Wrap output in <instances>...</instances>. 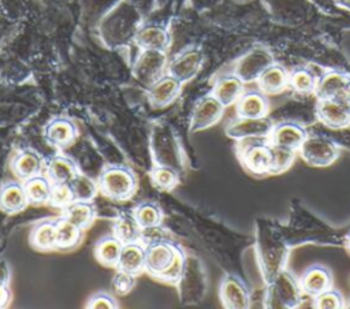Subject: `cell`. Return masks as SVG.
I'll return each instance as SVG.
<instances>
[{
    "mask_svg": "<svg viewBox=\"0 0 350 309\" xmlns=\"http://www.w3.org/2000/svg\"><path fill=\"white\" fill-rule=\"evenodd\" d=\"M14 172L23 179L38 175L42 171V160L33 150H23L18 153L12 160Z\"/></svg>",
    "mask_w": 350,
    "mask_h": 309,
    "instance_id": "484cf974",
    "label": "cell"
},
{
    "mask_svg": "<svg viewBox=\"0 0 350 309\" xmlns=\"http://www.w3.org/2000/svg\"><path fill=\"white\" fill-rule=\"evenodd\" d=\"M269 111V101L262 92L252 90L242 93L237 101V115L239 118H264Z\"/></svg>",
    "mask_w": 350,
    "mask_h": 309,
    "instance_id": "e0dca14e",
    "label": "cell"
},
{
    "mask_svg": "<svg viewBox=\"0 0 350 309\" xmlns=\"http://www.w3.org/2000/svg\"><path fill=\"white\" fill-rule=\"evenodd\" d=\"M145 260H146V246L142 242L134 241L123 243L119 260H118V269H123L131 273H138L145 269Z\"/></svg>",
    "mask_w": 350,
    "mask_h": 309,
    "instance_id": "ac0fdd59",
    "label": "cell"
},
{
    "mask_svg": "<svg viewBox=\"0 0 350 309\" xmlns=\"http://www.w3.org/2000/svg\"><path fill=\"white\" fill-rule=\"evenodd\" d=\"M82 234V228L68 221L66 217L56 220V241L57 247L67 249L78 243Z\"/></svg>",
    "mask_w": 350,
    "mask_h": 309,
    "instance_id": "4dcf8cb0",
    "label": "cell"
},
{
    "mask_svg": "<svg viewBox=\"0 0 350 309\" xmlns=\"http://www.w3.org/2000/svg\"><path fill=\"white\" fill-rule=\"evenodd\" d=\"M25 190L29 202L31 204H44L49 202L51 191H52V180L46 175H34L25 179Z\"/></svg>",
    "mask_w": 350,
    "mask_h": 309,
    "instance_id": "d4e9b609",
    "label": "cell"
},
{
    "mask_svg": "<svg viewBox=\"0 0 350 309\" xmlns=\"http://www.w3.org/2000/svg\"><path fill=\"white\" fill-rule=\"evenodd\" d=\"M313 306L319 309H340L345 308V299L339 291L329 288L314 297Z\"/></svg>",
    "mask_w": 350,
    "mask_h": 309,
    "instance_id": "f35d334b",
    "label": "cell"
},
{
    "mask_svg": "<svg viewBox=\"0 0 350 309\" xmlns=\"http://www.w3.org/2000/svg\"><path fill=\"white\" fill-rule=\"evenodd\" d=\"M86 308L88 309H112V308H116V302L108 294L98 293V294H94L88 301Z\"/></svg>",
    "mask_w": 350,
    "mask_h": 309,
    "instance_id": "b9f144b4",
    "label": "cell"
},
{
    "mask_svg": "<svg viewBox=\"0 0 350 309\" xmlns=\"http://www.w3.org/2000/svg\"><path fill=\"white\" fill-rule=\"evenodd\" d=\"M8 297H10V294H8L5 282H0V308L8 302Z\"/></svg>",
    "mask_w": 350,
    "mask_h": 309,
    "instance_id": "7bdbcfd3",
    "label": "cell"
},
{
    "mask_svg": "<svg viewBox=\"0 0 350 309\" xmlns=\"http://www.w3.org/2000/svg\"><path fill=\"white\" fill-rule=\"evenodd\" d=\"M113 235L123 243L139 241L141 226L138 224L134 213H122L113 224Z\"/></svg>",
    "mask_w": 350,
    "mask_h": 309,
    "instance_id": "83f0119b",
    "label": "cell"
},
{
    "mask_svg": "<svg viewBox=\"0 0 350 309\" xmlns=\"http://www.w3.org/2000/svg\"><path fill=\"white\" fill-rule=\"evenodd\" d=\"M133 213H134L138 224L141 226V228L160 224V220H161L160 209L154 204H150V202L141 204L139 206H137V209Z\"/></svg>",
    "mask_w": 350,
    "mask_h": 309,
    "instance_id": "d590c367",
    "label": "cell"
},
{
    "mask_svg": "<svg viewBox=\"0 0 350 309\" xmlns=\"http://www.w3.org/2000/svg\"><path fill=\"white\" fill-rule=\"evenodd\" d=\"M306 137H308V133L302 124L295 122H282V123L273 124V129L268 137V141L271 145L299 150Z\"/></svg>",
    "mask_w": 350,
    "mask_h": 309,
    "instance_id": "4fadbf2b",
    "label": "cell"
},
{
    "mask_svg": "<svg viewBox=\"0 0 350 309\" xmlns=\"http://www.w3.org/2000/svg\"><path fill=\"white\" fill-rule=\"evenodd\" d=\"M220 299L230 309H246L250 306V293L246 284L234 275H227L221 280Z\"/></svg>",
    "mask_w": 350,
    "mask_h": 309,
    "instance_id": "7c38bea8",
    "label": "cell"
},
{
    "mask_svg": "<svg viewBox=\"0 0 350 309\" xmlns=\"http://www.w3.org/2000/svg\"><path fill=\"white\" fill-rule=\"evenodd\" d=\"M176 252V245L167 241H160L156 243L146 245V260L145 269L153 276H159L164 272L172 263Z\"/></svg>",
    "mask_w": 350,
    "mask_h": 309,
    "instance_id": "5bb4252c",
    "label": "cell"
},
{
    "mask_svg": "<svg viewBox=\"0 0 350 309\" xmlns=\"http://www.w3.org/2000/svg\"><path fill=\"white\" fill-rule=\"evenodd\" d=\"M31 243L40 250H49L57 247L56 241V221H41L31 232Z\"/></svg>",
    "mask_w": 350,
    "mask_h": 309,
    "instance_id": "f546056e",
    "label": "cell"
},
{
    "mask_svg": "<svg viewBox=\"0 0 350 309\" xmlns=\"http://www.w3.org/2000/svg\"><path fill=\"white\" fill-rule=\"evenodd\" d=\"M346 246H347V249L350 250V232H349V235H347V238H346Z\"/></svg>",
    "mask_w": 350,
    "mask_h": 309,
    "instance_id": "ee69618b",
    "label": "cell"
},
{
    "mask_svg": "<svg viewBox=\"0 0 350 309\" xmlns=\"http://www.w3.org/2000/svg\"><path fill=\"white\" fill-rule=\"evenodd\" d=\"M139 241L145 246L150 245V243H156V242L164 241V230L159 224L150 226V227H144V228H141Z\"/></svg>",
    "mask_w": 350,
    "mask_h": 309,
    "instance_id": "60d3db41",
    "label": "cell"
},
{
    "mask_svg": "<svg viewBox=\"0 0 350 309\" xmlns=\"http://www.w3.org/2000/svg\"><path fill=\"white\" fill-rule=\"evenodd\" d=\"M273 63L272 53L262 46H254L237 63L234 74L243 82L257 81L260 74Z\"/></svg>",
    "mask_w": 350,
    "mask_h": 309,
    "instance_id": "8992f818",
    "label": "cell"
},
{
    "mask_svg": "<svg viewBox=\"0 0 350 309\" xmlns=\"http://www.w3.org/2000/svg\"><path fill=\"white\" fill-rule=\"evenodd\" d=\"M134 40L141 49L165 51L170 44V34L159 25H146L135 33Z\"/></svg>",
    "mask_w": 350,
    "mask_h": 309,
    "instance_id": "d6986e66",
    "label": "cell"
},
{
    "mask_svg": "<svg viewBox=\"0 0 350 309\" xmlns=\"http://www.w3.org/2000/svg\"><path fill=\"white\" fill-rule=\"evenodd\" d=\"M319 120L329 129L350 126V98H319L316 107Z\"/></svg>",
    "mask_w": 350,
    "mask_h": 309,
    "instance_id": "5b68a950",
    "label": "cell"
},
{
    "mask_svg": "<svg viewBox=\"0 0 350 309\" xmlns=\"http://www.w3.org/2000/svg\"><path fill=\"white\" fill-rule=\"evenodd\" d=\"M150 176H152L154 186H157L161 190L172 189L178 183V179H179L175 168H172L170 165H164V164H157L153 168Z\"/></svg>",
    "mask_w": 350,
    "mask_h": 309,
    "instance_id": "e575fe53",
    "label": "cell"
},
{
    "mask_svg": "<svg viewBox=\"0 0 350 309\" xmlns=\"http://www.w3.org/2000/svg\"><path fill=\"white\" fill-rule=\"evenodd\" d=\"M273 123L267 118H237L226 127L227 137L232 139L243 138H268Z\"/></svg>",
    "mask_w": 350,
    "mask_h": 309,
    "instance_id": "52a82bcc",
    "label": "cell"
},
{
    "mask_svg": "<svg viewBox=\"0 0 350 309\" xmlns=\"http://www.w3.org/2000/svg\"><path fill=\"white\" fill-rule=\"evenodd\" d=\"M238 154L245 168L256 175L269 174L272 152L268 138H243L238 142Z\"/></svg>",
    "mask_w": 350,
    "mask_h": 309,
    "instance_id": "6da1fadb",
    "label": "cell"
},
{
    "mask_svg": "<svg viewBox=\"0 0 350 309\" xmlns=\"http://www.w3.org/2000/svg\"><path fill=\"white\" fill-rule=\"evenodd\" d=\"M70 186L74 191L75 200L78 201H90L97 193L96 182L90 176L79 172L72 178Z\"/></svg>",
    "mask_w": 350,
    "mask_h": 309,
    "instance_id": "836d02e7",
    "label": "cell"
},
{
    "mask_svg": "<svg viewBox=\"0 0 350 309\" xmlns=\"http://www.w3.org/2000/svg\"><path fill=\"white\" fill-rule=\"evenodd\" d=\"M180 86H182V82H179L172 75L170 74L163 75L148 88L149 101L152 103L153 107H157V108L165 107L178 97L180 92Z\"/></svg>",
    "mask_w": 350,
    "mask_h": 309,
    "instance_id": "2e32d148",
    "label": "cell"
},
{
    "mask_svg": "<svg viewBox=\"0 0 350 309\" xmlns=\"http://www.w3.org/2000/svg\"><path fill=\"white\" fill-rule=\"evenodd\" d=\"M288 85L301 94L314 93L317 78L308 68H297L291 74H288Z\"/></svg>",
    "mask_w": 350,
    "mask_h": 309,
    "instance_id": "1f68e13d",
    "label": "cell"
},
{
    "mask_svg": "<svg viewBox=\"0 0 350 309\" xmlns=\"http://www.w3.org/2000/svg\"><path fill=\"white\" fill-rule=\"evenodd\" d=\"M63 217H66L68 221L83 230L92 223L94 217V209L90 201L75 200L64 208Z\"/></svg>",
    "mask_w": 350,
    "mask_h": 309,
    "instance_id": "4316f807",
    "label": "cell"
},
{
    "mask_svg": "<svg viewBox=\"0 0 350 309\" xmlns=\"http://www.w3.org/2000/svg\"><path fill=\"white\" fill-rule=\"evenodd\" d=\"M45 170L46 176L52 180V183H70L78 174L75 163L66 156L52 157L46 163Z\"/></svg>",
    "mask_w": 350,
    "mask_h": 309,
    "instance_id": "603a6c76",
    "label": "cell"
},
{
    "mask_svg": "<svg viewBox=\"0 0 350 309\" xmlns=\"http://www.w3.org/2000/svg\"><path fill=\"white\" fill-rule=\"evenodd\" d=\"M243 81H241L235 74L224 75L219 78L213 86L212 94L224 105H232L243 93Z\"/></svg>",
    "mask_w": 350,
    "mask_h": 309,
    "instance_id": "ffe728a7",
    "label": "cell"
},
{
    "mask_svg": "<svg viewBox=\"0 0 350 309\" xmlns=\"http://www.w3.org/2000/svg\"><path fill=\"white\" fill-rule=\"evenodd\" d=\"M135 176L126 167L105 168L98 180V187L103 194L113 200H126L135 191Z\"/></svg>",
    "mask_w": 350,
    "mask_h": 309,
    "instance_id": "7a4b0ae2",
    "label": "cell"
},
{
    "mask_svg": "<svg viewBox=\"0 0 350 309\" xmlns=\"http://www.w3.org/2000/svg\"><path fill=\"white\" fill-rule=\"evenodd\" d=\"M349 308H350V302H349Z\"/></svg>",
    "mask_w": 350,
    "mask_h": 309,
    "instance_id": "f6af8a7d",
    "label": "cell"
},
{
    "mask_svg": "<svg viewBox=\"0 0 350 309\" xmlns=\"http://www.w3.org/2000/svg\"><path fill=\"white\" fill-rule=\"evenodd\" d=\"M317 98H350V74L331 70L317 79Z\"/></svg>",
    "mask_w": 350,
    "mask_h": 309,
    "instance_id": "30bf717a",
    "label": "cell"
},
{
    "mask_svg": "<svg viewBox=\"0 0 350 309\" xmlns=\"http://www.w3.org/2000/svg\"><path fill=\"white\" fill-rule=\"evenodd\" d=\"M332 282L331 271L321 264H314L306 268L299 279L302 293L313 298L332 288Z\"/></svg>",
    "mask_w": 350,
    "mask_h": 309,
    "instance_id": "9a60e30c",
    "label": "cell"
},
{
    "mask_svg": "<svg viewBox=\"0 0 350 309\" xmlns=\"http://www.w3.org/2000/svg\"><path fill=\"white\" fill-rule=\"evenodd\" d=\"M75 127L67 119H55L45 129L46 139L59 148H64L72 142L75 138Z\"/></svg>",
    "mask_w": 350,
    "mask_h": 309,
    "instance_id": "cb8c5ba5",
    "label": "cell"
},
{
    "mask_svg": "<svg viewBox=\"0 0 350 309\" xmlns=\"http://www.w3.org/2000/svg\"><path fill=\"white\" fill-rule=\"evenodd\" d=\"M273 295L279 299L280 305L284 308H295L301 302L302 288L299 282L294 278V275L286 269H280L272 283Z\"/></svg>",
    "mask_w": 350,
    "mask_h": 309,
    "instance_id": "8fae6325",
    "label": "cell"
},
{
    "mask_svg": "<svg viewBox=\"0 0 350 309\" xmlns=\"http://www.w3.org/2000/svg\"><path fill=\"white\" fill-rule=\"evenodd\" d=\"M204 63V55L197 48H189L175 56L168 64V74L176 78L179 82H187L193 79L201 70Z\"/></svg>",
    "mask_w": 350,
    "mask_h": 309,
    "instance_id": "ba28073f",
    "label": "cell"
},
{
    "mask_svg": "<svg viewBox=\"0 0 350 309\" xmlns=\"http://www.w3.org/2000/svg\"><path fill=\"white\" fill-rule=\"evenodd\" d=\"M224 108L226 107L213 94H208V96L202 97L196 104V107L191 112L190 130L200 131V130L213 126L223 116Z\"/></svg>",
    "mask_w": 350,
    "mask_h": 309,
    "instance_id": "9c48e42d",
    "label": "cell"
},
{
    "mask_svg": "<svg viewBox=\"0 0 350 309\" xmlns=\"http://www.w3.org/2000/svg\"><path fill=\"white\" fill-rule=\"evenodd\" d=\"M167 67V56L164 51L142 49V53L137 57L133 72L138 82L145 86H150L159 78L163 77V71Z\"/></svg>",
    "mask_w": 350,
    "mask_h": 309,
    "instance_id": "277c9868",
    "label": "cell"
},
{
    "mask_svg": "<svg viewBox=\"0 0 350 309\" xmlns=\"http://www.w3.org/2000/svg\"><path fill=\"white\" fill-rule=\"evenodd\" d=\"M257 82L262 93L278 94L288 85V74L282 66L272 63L260 74Z\"/></svg>",
    "mask_w": 350,
    "mask_h": 309,
    "instance_id": "7402d4cb",
    "label": "cell"
},
{
    "mask_svg": "<svg viewBox=\"0 0 350 309\" xmlns=\"http://www.w3.org/2000/svg\"><path fill=\"white\" fill-rule=\"evenodd\" d=\"M301 157L313 167L331 165L339 157L338 145L321 134L308 135L299 148Z\"/></svg>",
    "mask_w": 350,
    "mask_h": 309,
    "instance_id": "3957f363",
    "label": "cell"
},
{
    "mask_svg": "<svg viewBox=\"0 0 350 309\" xmlns=\"http://www.w3.org/2000/svg\"><path fill=\"white\" fill-rule=\"evenodd\" d=\"M134 284H135V273H131L123 269H118V272L112 279L113 290L118 294H127L129 291H131Z\"/></svg>",
    "mask_w": 350,
    "mask_h": 309,
    "instance_id": "ab89813d",
    "label": "cell"
},
{
    "mask_svg": "<svg viewBox=\"0 0 350 309\" xmlns=\"http://www.w3.org/2000/svg\"><path fill=\"white\" fill-rule=\"evenodd\" d=\"M271 152H272V161H271L269 174H282L291 167L295 159L297 150L284 148V146L271 145Z\"/></svg>",
    "mask_w": 350,
    "mask_h": 309,
    "instance_id": "d6a6232c",
    "label": "cell"
},
{
    "mask_svg": "<svg viewBox=\"0 0 350 309\" xmlns=\"http://www.w3.org/2000/svg\"><path fill=\"white\" fill-rule=\"evenodd\" d=\"M29 204L25 186L19 182H10L0 190V208L5 213H16Z\"/></svg>",
    "mask_w": 350,
    "mask_h": 309,
    "instance_id": "44dd1931",
    "label": "cell"
},
{
    "mask_svg": "<svg viewBox=\"0 0 350 309\" xmlns=\"http://www.w3.org/2000/svg\"><path fill=\"white\" fill-rule=\"evenodd\" d=\"M185 265H186L185 253L179 246H176V252H175V257H174L172 263L157 278L160 280H164V282H168V283H176L178 280H180V278L185 272Z\"/></svg>",
    "mask_w": 350,
    "mask_h": 309,
    "instance_id": "8d00e7d4",
    "label": "cell"
},
{
    "mask_svg": "<svg viewBox=\"0 0 350 309\" xmlns=\"http://www.w3.org/2000/svg\"><path fill=\"white\" fill-rule=\"evenodd\" d=\"M122 247L123 242L118 239L115 235H109L97 242L94 253L100 263L107 265H116Z\"/></svg>",
    "mask_w": 350,
    "mask_h": 309,
    "instance_id": "f1b7e54d",
    "label": "cell"
},
{
    "mask_svg": "<svg viewBox=\"0 0 350 309\" xmlns=\"http://www.w3.org/2000/svg\"><path fill=\"white\" fill-rule=\"evenodd\" d=\"M72 201H75V197L70 183H53L51 198H49L51 205L64 209Z\"/></svg>",
    "mask_w": 350,
    "mask_h": 309,
    "instance_id": "74e56055",
    "label": "cell"
}]
</instances>
